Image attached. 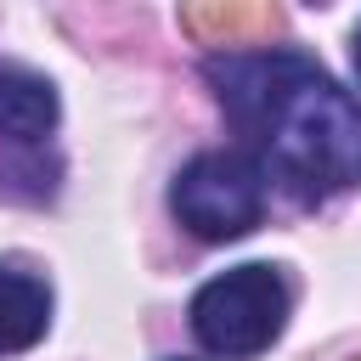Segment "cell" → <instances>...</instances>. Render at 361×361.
I'll list each match as a JSON object with an SVG mask.
<instances>
[{
	"label": "cell",
	"instance_id": "6",
	"mask_svg": "<svg viewBox=\"0 0 361 361\" xmlns=\"http://www.w3.org/2000/svg\"><path fill=\"white\" fill-rule=\"evenodd\" d=\"M355 73H361V28H355Z\"/></svg>",
	"mask_w": 361,
	"mask_h": 361
},
{
	"label": "cell",
	"instance_id": "2",
	"mask_svg": "<svg viewBox=\"0 0 361 361\" xmlns=\"http://www.w3.org/2000/svg\"><path fill=\"white\" fill-rule=\"evenodd\" d=\"M288 310H293V293H288V276L276 265H231L220 271L214 282L197 288L192 299V333L209 355L220 361H248V355H265L282 327H288Z\"/></svg>",
	"mask_w": 361,
	"mask_h": 361
},
{
	"label": "cell",
	"instance_id": "5",
	"mask_svg": "<svg viewBox=\"0 0 361 361\" xmlns=\"http://www.w3.org/2000/svg\"><path fill=\"white\" fill-rule=\"evenodd\" d=\"M56 130V90L28 68H0V141L34 147Z\"/></svg>",
	"mask_w": 361,
	"mask_h": 361
},
{
	"label": "cell",
	"instance_id": "4",
	"mask_svg": "<svg viewBox=\"0 0 361 361\" xmlns=\"http://www.w3.org/2000/svg\"><path fill=\"white\" fill-rule=\"evenodd\" d=\"M51 327V288L23 265H0V355H23Z\"/></svg>",
	"mask_w": 361,
	"mask_h": 361
},
{
	"label": "cell",
	"instance_id": "3",
	"mask_svg": "<svg viewBox=\"0 0 361 361\" xmlns=\"http://www.w3.org/2000/svg\"><path fill=\"white\" fill-rule=\"evenodd\" d=\"M175 220L203 243L248 237L265 214V175L243 152H197L169 186Z\"/></svg>",
	"mask_w": 361,
	"mask_h": 361
},
{
	"label": "cell",
	"instance_id": "1",
	"mask_svg": "<svg viewBox=\"0 0 361 361\" xmlns=\"http://www.w3.org/2000/svg\"><path fill=\"white\" fill-rule=\"evenodd\" d=\"M220 107L248 135L259 175L316 203L361 180V107L299 51H226L203 62Z\"/></svg>",
	"mask_w": 361,
	"mask_h": 361
}]
</instances>
